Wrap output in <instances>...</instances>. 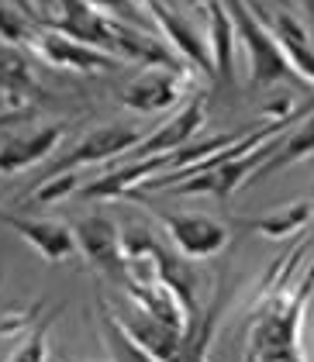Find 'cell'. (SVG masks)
I'll list each match as a JSON object with an SVG mask.
<instances>
[{
  "instance_id": "obj_1",
  "label": "cell",
  "mask_w": 314,
  "mask_h": 362,
  "mask_svg": "<svg viewBox=\"0 0 314 362\" xmlns=\"http://www.w3.org/2000/svg\"><path fill=\"white\" fill-rule=\"evenodd\" d=\"M225 7H228L231 21H235L238 42L245 45V56H249V86H252V90L301 80V76L293 73L290 59H286L280 38L259 21V14L252 11L249 0H225Z\"/></svg>"
},
{
  "instance_id": "obj_2",
  "label": "cell",
  "mask_w": 314,
  "mask_h": 362,
  "mask_svg": "<svg viewBox=\"0 0 314 362\" xmlns=\"http://www.w3.org/2000/svg\"><path fill=\"white\" fill-rule=\"evenodd\" d=\"M277 145H280V135L269 141H262L259 148H252L249 156H242V159H231L225 166H211V169H200L194 176H187V180H180V183H173L166 187L163 194H173V197H187V194H211L218 197V200H228L245 180H252V173H256L273 152H277Z\"/></svg>"
},
{
  "instance_id": "obj_3",
  "label": "cell",
  "mask_w": 314,
  "mask_h": 362,
  "mask_svg": "<svg viewBox=\"0 0 314 362\" xmlns=\"http://www.w3.org/2000/svg\"><path fill=\"white\" fill-rule=\"evenodd\" d=\"M28 49L45 59L49 66L73 69V73H104V69H115L121 62V59H111V52H104V49L83 45V42H76V38H69L56 28H45V25H35Z\"/></svg>"
},
{
  "instance_id": "obj_4",
  "label": "cell",
  "mask_w": 314,
  "mask_h": 362,
  "mask_svg": "<svg viewBox=\"0 0 314 362\" xmlns=\"http://www.w3.org/2000/svg\"><path fill=\"white\" fill-rule=\"evenodd\" d=\"M38 25L62 31V35L83 42V45L104 49L111 56H115V49H117V31H121V21H111V14H100L86 0H59L56 18H45Z\"/></svg>"
},
{
  "instance_id": "obj_5",
  "label": "cell",
  "mask_w": 314,
  "mask_h": 362,
  "mask_svg": "<svg viewBox=\"0 0 314 362\" xmlns=\"http://www.w3.org/2000/svg\"><path fill=\"white\" fill-rule=\"evenodd\" d=\"M139 141H142V132H135L132 124H104V128H93V132H86L83 139H80L76 148H69L66 156H59L56 163L49 166V176L73 173V169L90 166V163L117 159V156L132 152Z\"/></svg>"
},
{
  "instance_id": "obj_6",
  "label": "cell",
  "mask_w": 314,
  "mask_h": 362,
  "mask_svg": "<svg viewBox=\"0 0 314 362\" xmlns=\"http://www.w3.org/2000/svg\"><path fill=\"white\" fill-rule=\"evenodd\" d=\"M76 242L80 252L86 255V262L93 269H100L111 279H128V262H124V245H121V228L104 214L83 218L76 224Z\"/></svg>"
},
{
  "instance_id": "obj_7",
  "label": "cell",
  "mask_w": 314,
  "mask_h": 362,
  "mask_svg": "<svg viewBox=\"0 0 314 362\" xmlns=\"http://www.w3.org/2000/svg\"><path fill=\"white\" fill-rule=\"evenodd\" d=\"M111 314L117 317V325L132 334L145 352H152L159 362H170L183 341V328H173L163 317L149 314L145 307H139L132 297H121L117 307H111Z\"/></svg>"
},
{
  "instance_id": "obj_8",
  "label": "cell",
  "mask_w": 314,
  "mask_h": 362,
  "mask_svg": "<svg viewBox=\"0 0 314 362\" xmlns=\"http://www.w3.org/2000/svg\"><path fill=\"white\" fill-rule=\"evenodd\" d=\"M142 11L152 18V25H156V28L170 38V45L183 59H187L194 69H200L204 76H218L207 38H204V35H200V31L187 21V18H180L176 11H170V7H166V4H159V0H142Z\"/></svg>"
},
{
  "instance_id": "obj_9",
  "label": "cell",
  "mask_w": 314,
  "mask_h": 362,
  "mask_svg": "<svg viewBox=\"0 0 314 362\" xmlns=\"http://www.w3.org/2000/svg\"><path fill=\"white\" fill-rule=\"evenodd\" d=\"M249 4H252V11L259 14V21L280 38L293 73L301 76V83L314 86V42H311V35H308V28L290 11H284V7H266V4H256V0H249Z\"/></svg>"
},
{
  "instance_id": "obj_10",
  "label": "cell",
  "mask_w": 314,
  "mask_h": 362,
  "mask_svg": "<svg viewBox=\"0 0 314 362\" xmlns=\"http://www.w3.org/2000/svg\"><path fill=\"white\" fill-rule=\"evenodd\" d=\"M0 224H7L11 231H18L45 262H66L73 252L80 249L76 228H69V224H62V221H52V218H21V214L0 211Z\"/></svg>"
},
{
  "instance_id": "obj_11",
  "label": "cell",
  "mask_w": 314,
  "mask_h": 362,
  "mask_svg": "<svg viewBox=\"0 0 314 362\" xmlns=\"http://www.w3.org/2000/svg\"><path fill=\"white\" fill-rule=\"evenodd\" d=\"M163 224L187 259H211L228 245V228L207 214H163Z\"/></svg>"
},
{
  "instance_id": "obj_12",
  "label": "cell",
  "mask_w": 314,
  "mask_h": 362,
  "mask_svg": "<svg viewBox=\"0 0 314 362\" xmlns=\"http://www.w3.org/2000/svg\"><path fill=\"white\" fill-rule=\"evenodd\" d=\"M204 128V97H194L183 111H176L163 124L156 128L149 139H142L135 148H132V159L128 163H139V159H152V156H166V152H176L183 145L197 139V132Z\"/></svg>"
},
{
  "instance_id": "obj_13",
  "label": "cell",
  "mask_w": 314,
  "mask_h": 362,
  "mask_svg": "<svg viewBox=\"0 0 314 362\" xmlns=\"http://www.w3.org/2000/svg\"><path fill=\"white\" fill-rule=\"evenodd\" d=\"M180 76L176 69H163V66H145V73L121 90V104L128 111L139 114H159L170 111L180 100Z\"/></svg>"
},
{
  "instance_id": "obj_14",
  "label": "cell",
  "mask_w": 314,
  "mask_h": 362,
  "mask_svg": "<svg viewBox=\"0 0 314 362\" xmlns=\"http://www.w3.org/2000/svg\"><path fill=\"white\" fill-rule=\"evenodd\" d=\"M0 97L14 111H31L42 100V86L31 73L28 56L21 52V45H11L4 38H0Z\"/></svg>"
},
{
  "instance_id": "obj_15",
  "label": "cell",
  "mask_w": 314,
  "mask_h": 362,
  "mask_svg": "<svg viewBox=\"0 0 314 362\" xmlns=\"http://www.w3.org/2000/svg\"><path fill=\"white\" fill-rule=\"evenodd\" d=\"M66 135V124H45L38 132H28V135H11V139L0 141V173H21V169H31L35 163H42L52 148L59 145V139Z\"/></svg>"
},
{
  "instance_id": "obj_16",
  "label": "cell",
  "mask_w": 314,
  "mask_h": 362,
  "mask_svg": "<svg viewBox=\"0 0 314 362\" xmlns=\"http://www.w3.org/2000/svg\"><path fill=\"white\" fill-rule=\"evenodd\" d=\"M207 45H211V56H214V69H218V80L231 83V73H235V21H231L225 0H207Z\"/></svg>"
},
{
  "instance_id": "obj_17",
  "label": "cell",
  "mask_w": 314,
  "mask_h": 362,
  "mask_svg": "<svg viewBox=\"0 0 314 362\" xmlns=\"http://www.w3.org/2000/svg\"><path fill=\"white\" fill-rule=\"evenodd\" d=\"M311 156H314V111L308 114V117H301L293 128H286L284 135H280L277 152L252 173V180H266V176L293 166V163H301V159H311Z\"/></svg>"
},
{
  "instance_id": "obj_18",
  "label": "cell",
  "mask_w": 314,
  "mask_h": 362,
  "mask_svg": "<svg viewBox=\"0 0 314 362\" xmlns=\"http://www.w3.org/2000/svg\"><path fill=\"white\" fill-rule=\"evenodd\" d=\"M97 321H100V341H104L111 362H159L152 352H145L142 345L117 325V317L111 314L104 293H97Z\"/></svg>"
},
{
  "instance_id": "obj_19",
  "label": "cell",
  "mask_w": 314,
  "mask_h": 362,
  "mask_svg": "<svg viewBox=\"0 0 314 362\" xmlns=\"http://www.w3.org/2000/svg\"><path fill=\"white\" fill-rule=\"evenodd\" d=\"M314 218V204L311 200H293L286 207H277L269 214H259V218H249V228L262 235V238H286V235H297L304 224Z\"/></svg>"
},
{
  "instance_id": "obj_20",
  "label": "cell",
  "mask_w": 314,
  "mask_h": 362,
  "mask_svg": "<svg viewBox=\"0 0 314 362\" xmlns=\"http://www.w3.org/2000/svg\"><path fill=\"white\" fill-rule=\"evenodd\" d=\"M214 321H218V300L211 307H204L197 317H190L187 332H183V341L176 349V356L170 362H204L207 359V345L214 338Z\"/></svg>"
},
{
  "instance_id": "obj_21",
  "label": "cell",
  "mask_w": 314,
  "mask_h": 362,
  "mask_svg": "<svg viewBox=\"0 0 314 362\" xmlns=\"http://www.w3.org/2000/svg\"><path fill=\"white\" fill-rule=\"evenodd\" d=\"M76 190H80V176H76V169H73V173H56V176H45V180L25 197V204L42 207V204L62 200L66 194H76Z\"/></svg>"
},
{
  "instance_id": "obj_22",
  "label": "cell",
  "mask_w": 314,
  "mask_h": 362,
  "mask_svg": "<svg viewBox=\"0 0 314 362\" xmlns=\"http://www.w3.org/2000/svg\"><path fill=\"white\" fill-rule=\"evenodd\" d=\"M31 35H35V25H31L21 11H14V7H7V4L0 0V38L11 42V45H25V49H28Z\"/></svg>"
},
{
  "instance_id": "obj_23",
  "label": "cell",
  "mask_w": 314,
  "mask_h": 362,
  "mask_svg": "<svg viewBox=\"0 0 314 362\" xmlns=\"http://www.w3.org/2000/svg\"><path fill=\"white\" fill-rule=\"evenodd\" d=\"M45 356H49V341H45V332L38 328L18 345V352L7 362H45Z\"/></svg>"
},
{
  "instance_id": "obj_24",
  "label": "cell",
  "mask_w": 314,
  "mask_h": 362,
  "mask_svg": "<svg viewBox=\"0 0 314 362\" xmlns=\"http://www.w3.org/2000/svg\"><path fill=\"white\" fill-rule=\"evenodd\" d=\"M86 4L97 7L100 14H115V18H132V14H135L132 0H86Z\"/></svg>"
},
{
  "instance_id": "obj_25",
  "label": "cell",
  "mask_w": 314,
  "mask_h": 362,
  "mask_svg": "<svg viewBox=\"0 0 314 362\" xmlns=\"http://www.w3.org/2000/svg\"><path fill=\"white\" fill-rule=\"evenodd\" d=\"M297 297L308 304L314 297V259H311V266H308V273H304V279H301V286H297Z\"/></svg>"
},
{
  "instance_id": "obj_26",
  "label": "cell",
  "mask_w": 314,
  "mask_h": 362,
  "mask_svg": "<svg viewBox=\"0 0 314 362\" xmlns=\"http://www.w3.org/2000/svg\"><path fill=\"white\" fill-rule=\"evenodd\" d=\"M31 111H14V107H4L0 111V128H11V124H21V121H28Z\"/></svg>"
},
{
  "instance_id": "obj_27",
  "label": "cell",
  "mask_w": 314,
  "mask_h": 362,
  "mask_svg": "<svg viewBox=\"0 0 314 362\" xmlns=\"http://www.w3.org/2000/svg\"><path fill=\"white\" fill-rule=\"evenodd\" d=\"M42 11H59V0H35Z\"/></svg>"
},
{
  "instance_id": "obj_28",
  "label": "cell",
  "mask_w": 314,
  "mask_h": 362,
  "mask_svg": "<svg viewBox=\"0 0 314 362\" xmlns=\"http://www.w3.org/2000/svg\"><path fill=\"white\" fill-rule=\"evenodd\" d=\"M304 4V11H308V18H311V25H314V0H301Z\"/></svg>"
},
{
  "instance_id": "obj_29",
  "label": "cell",
  "mask_w": 314,
  "mask_h": 362,
  "mask_svg": "<svg viewBox=\"0 0 314 362\" xmlns=\"http://www.w3.org/2000/svg\"><path fill=\"white\" fill-rule=\"evenodd\" d=\"M190 4H194V7H207V0H190Z\"/></svg>"
},
{
  "instance_id": "obj_30",
  "label": "cell",
  "mask_w": 314,
  "mask_h": 362,
  "mask_svg": "<svg viewBox=\"0 0 314 362\" xmlns=\"http://www.w3.org/2000/svg\"><path fill=\"white\" fill-rule=\"evenodd\" d=\"M273 4H284V7H286V4H290V0H273Z\"/></svg>"
}]
</instances>
